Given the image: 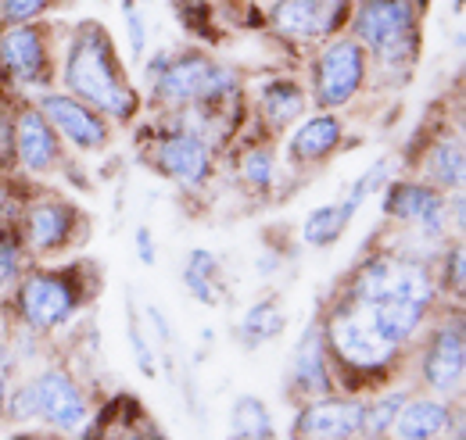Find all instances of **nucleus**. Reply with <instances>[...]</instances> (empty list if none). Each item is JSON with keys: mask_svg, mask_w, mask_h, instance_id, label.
Segmentation results:
<instances>
[{"mask_svg": "<svg viewBox=\"0 0 466 440\" xmlns=\"http://www.w3.org/2000/svg\"><path fill=\"white\" fill-rule=\"evenodd\" d=\"M58 83L65 94L97 108L112 125H129L144 108L140 90L118 55L116 36L97 18H79L58 51Z\"/></svg>", "mask_w": 466, "mask_h": 440, "instance_id": "1", "label": "nucleus"}, {"mask_svg": "<svg viewBox=\"0 0 466 440\" xmlns=\"http://www.w3.org/2000/svg\"><path fill=\"white\" fill-rule=\"evenodd\" d=\"M319 330L327 340L338 394L349 376H355L349 384V394H366L370 386H384L406 358V347L384 336V330L373 323L370 308L355 305L341 294H334L330 308L319 315Z\"/></svg>", "mask_w": 466, "mask_h": 440, "instance_id": "2", "label": "nucleus"}, {"mask_svg": "<svg viewBox=\"0 0 466 440\" xmlns=\"http://www.w3.org/2000/svg\"><path fill=\"white\" fill-rule=\"evenodd\" d=\"M101 275L86 262H68V265H44L29 262L18 286L7 297V308L18 323V330H29L36 336H51L65 330L97 294Z\"/></svg>", "mask_w": 466, "mask_h": 440, "instance_id": "3", "label": "nucleus"}, {"mask_svg": "<svg viewBox=\"0 0 466 440\" xmlns=\"http://www.w3.org/2000/svg\"><path fill=\"white\" fill-rule=\"evenodd\" d=\"M345 33L366 51L370 75L402 83L423 51V11L412 0H355Z\"/></svg>", "mask_w": 466, "mask_h": 440, "instance_id": "4", "label": "nucleus"}, {"mask_svg": "<svg viewBox=\"0 0 466 440\" xmlns=\"http://www.w3.org/2000/svg\"><path fill=\"white\" fill-rule=\"evenodd\" d=\"M4 419L15 426H40L58 437H76L90 423V397L83 384L61 369V365H44L40 373L25 376L18 386H11Z\"/></svg>", "mask_w": 466, "mask_h": 440, "instance_id": "5", "label": "nucleus"}, {"mask_svg": "<svg viewBox=\"0 0 466 440\" xmlns=\"http://www.w3.org/2000/svg\"><path fill=\"white\" fill-rule=\"evenodd\" d=\"M244 101V75L205 51L173 55L151 79V105L162 111H183L190 105H233Z\"/></svg>", "mask_w": 466, "mask_h": 440, "instance_id": "6", "label": "nucleus"}, {"mask_svg": "<svg viewBox=\"0 0 466 440\" xmlns=\"http://www.w3.org/2000/svg\"><path fill=\"white\" fill-rule=\"evenodd\" d=\"M58 79V36L44 22L0 25V83L18 97H36Z\"/></svg>", "mask_w": 466, "mask_h": 440, "instance_id": "7", "label": "nucleus"}, {"mask_svg": "<svg viewBox=\"0 0 466 440\" xmlns=\"http://www.w3.org/2000/svg\"><path fill=\"white\" fill-rule=\"evenodd\" d=\"M15 233L29 258H61L86 240L90 219L76 201L33 190L15 219Z\"/></svg>", "mask_w": 466, "mask_h": 440, "instance_id": "8", "label": "nucleus"}, {"mask_svg": "<svg viewBox=\"0 0 466 440\" xmlns=\"http://www.w3.org/2000/svg\"><path fill=\"white\" fill-rule=\"evenodd\" d=\"M370 57L349 33L330 36L309 61V105L316 111H341L370 86Z\"/></svg>", "mask_w": 466, "mask_h": 440, "instance_id": "9", "label": "nucleus"}, {"mask_svg": "<svg viewBox=\"0 0 466 440\" xmlns=\"http://www.w3.org/2000/svg\"><path fill=\"white\" fill-rule=\"evenodd\" d=\"M384 215L399 225L409 229V240L416 244L412 251H402V255H412L420 258V244H427V255L431 247L441 251L449 244V194L434 190L431 183L416 179V175H402V179H388L384 186Z\"/></svg>", "mask_w": 466, "mask_h": 440, "instance_id": "10", "label": "nucleus"}, {"mask_svg": "<svg viewBox=\"0 0 466 440\" xmlns=\"http://www.w3.org/2000/svg\"><path fill=\"white\" fill-rule=\"evenodd\" d=\"M416 340H420L416 380L423 384L427 394L456 401L466 380V323L460 305L445 312L441 319H434L431 326H423Z\"/></svg>", "mask_w": 466, "mask_h": 440, "instance_id": "11", "label": "nucleus"}, {"mask_svg": "<svg viewBox=\"0 0 466 440\" xmlns=\"http://www.w3.org/2000/svg\"><path fill=\"white\" fill-rule=\"evenodd\" d=\"M147 165L187 194L205 190L216 179V151L179 122H169L147 144Z\"/></svg>", "mask_w": 466, "mask_h": 440, "instance_id": "12", "label": "nucleus"}, {"mask_svg": "<svg viewBox=\"0 0 466 440\" xmlns=\"http://www.w3.org/2000/svg\"><path fill=\"white\" fill-rule=\"evenodd\" d=\"M33 105L44 111V118L55 125V133L61 136L65 147L79 151V155H97L112 147L116 125L101 115L97 108H90L86 101L65 94V90H44L33 97Z\"/></svg>", "mask_w": 466, "mask_h": 440, "instance_id": "13", "label": "nucleus"}, {"mask_svg": "<svg viewBox=\"0 0 466 440\" xmlns=\"http://www.w3.org/2000/svg\"><path fill=\"white\" fill-rule=\"evenodd\" d=\"M65 151L68 147L61 144L55 125L44 118V111L29 97H18V108H15V172L40 183L65 165Z\"/></svg>", "mask_w": 466, "mask_h": 440, "instance_id": "14", "label": "nucleus"}, {"mask_svg": "<svg viewBox=\"0 0 466 440\" xmlns=\"http://www.w3.org/2000/svg\"><path fill=\"white\" fill-rule=\"evenodd\" d=\"M366 394H327L298 405L291 440H359Z\"/></svg>", "mask_w": 466, "mask_h": 440, "instance_id": "15", "label": "nucleus"}, {"mask_svg": "<svg viewBox=\"0 0 466 440\" xmlns=\"http://www.w3.org/2000/svg\"><path fill=\"white\" fill-rule=\"evenodd\" d=\"M284 390H288V397H291L294 405H305V401L338 394L334 365H330V355H327V340H323V330H319V319H312L301 330V336L294 340L291 358H288Z\"/></svg>", "mask_w": 466, "mask_h": 440, "instance_id": "16", "label": "nucleus"}, {"mask_svg": "<svg viewBox=\"0 0 466 440\" xmlns=\"http://www.w3.org/2000/svg\"><path fill=\"white\" fill-rule=\"evenodd\" d=\"M345 144V118L341 111H312L298 118L288 136V158L301 168L327 165Z\"/></svg>", "mask_w": 466, "mask_h": 440, "instance_id": "17", "label": "nucleus"}, {"mask_svg": "<svg viewBox=\"0 0 466 440\" xmlns=\"http://www.w3.org/2000/svg\"><path fill=\"white\" fill-rule=\"evenodd\" d=\"M456 430V401L434 397V394H409L395 426L391 440H445Z\"/></svg>", "mask_w": 466, "mask_h": 440, "instance_id": "18", "label": "nucleus"}, {"mask_svg": "<svg viewBox=\"0 0 466 440\" xmlns=\"http://www.w3.org/2000/svg\"><path fill=\"white\" fill-rule=\"evenodd\" d=\"M309 105V90L305 83H298L291 75H269L266 83L255 86V115L266 125L269 136L291 129L298 118H305Z\"/></svg>", "mask_w": 466, "mask_h": 440, "instance_id": "19", "label": "nucleus"}, {"mask_svg": "<svg viewBox=\"0 0 466 440\" xmlns=\"http://www.w3.org/2000/svg\"><path fill=\"white\" fill-rule=\"evenodd\" d=\"M423 183H431L434 190L441 194H460L466 183V151H463V136H438L434 144L423 147V158H420V175Z\"/></svg>", "mask_w": 466, "mask_h": 440, "instance_id": "20", "label": "nucleus"}, {"mask_svg": "<svg viewBox=\"0 0 466 440\" xmlns=\"http://www.w3.org/2000/svg\"><path fill=\"white\" fill-rule=\"evenodd\" d=\"M288 330V312L277 297H258L255 305L244 308V315L237 319V336L248 351L266 347L269 340H277L280 333Z\"/></svg>", "mask_w": 466, "mask_h": 440, "instance_id": "21", "label": "nucleus"}, {"mask_svg": "<svg viewBox=\"0 0 466 440\" xmlns=\"http://www.w3.org/2000/svg\"><path fill=\"white\" fill-rule=\"evenodd\" d=\"M269 25L280 40L298 47H319V25L312 0H277L269 7Z\"/></svg>", "mask_w": 466, "mask_h": 440, "instance_id": "22", "label": "nucleus"}, {"mask_svg": "<svg viewBox=\"0 0 466 440\" xmlns=\"http://www.w3.org/2000/svg\"><path fill=\"white\" fill-rule=\"evenodd\" d=\"M219 255L208 247H194L183 262V286L194 301H201L205 308H216L223 301V283H219Z\"/></svg>", "mask_w": 466, "mask_h": 440, "instance_id": "23", "label": "nucleus"}, {"mask_svg": "<svg viewBox=\"0 0 466 440\" xmlns=\"http://www.w3.org/2000/svg\"><path fill=\"white\" fill-rule=\"evenodd\" d=\"M351 215L349 208L341 205V197L338 201H327V205H316L305 219H301V244L305 247H316V251H327V247H334L345 233H349L351 225Z\"/></svg>", "mask_w": 466, "mask_h": 440, "instance_id": "24", "label": "nucleus"}, {"mask_svg": "<svg viewBox=\"0 0 466 440\" xmlns=\"http://www.w3.org/2000/svg\"><path fill=\"white\" fill-rule=\"evenodd\" d=\"M233 440H277V419L258 394H237L230 405Z\"/></svg>", "mask_w": 466, "mask_h": 440, "instance_id": "25", "label": "nucleus"}, {"mask_svg": "<svg viewBox=\"0 0 466 440\" xmlns=\"http://www.w3.org/2000/svg\"><path fill=\"white\" fill-rule=\"evenodd\" d=\"M237 179L248 190H255V194H269L277 186V179H280V158H277V151H273L269 140L244 144L240 147V155H237Z\"/></svg>", "mask_w": 466, "mask_h": 440, "instance_id": "26", "label": "nucleus"}, {"mask_svg": "<svg viewBox=\"0 0 466 440\" xmlns=\"http://www.w3.org/2000/svg\"><path fill=\"white\" fill-rule=\"evenodd\" d=\"M409 390H384L380 397H366L362 408V437L359 440H388L402 405H406Z\"/></svg>", "mask_w": 466, "mask_h": 440, "instance_id": "27", "label": "nucleus"}, {"mask_svg": "<svg viewBox=\"0 0 466 440\" xmlns=\"http://www.w3.org/2000/svg\"><path fill=\"white\" fill-rule=\"evenodd\" d=\"M463 240L456 236L452 244L441 247L438 255V269H434V279H438V294L452 305H463V290H466V262H463Z\"/></svg>", "mask_w": 466, "mask_h": 440, "instance_id": "28", "label": "nucleus"}, {"mask_svg": "<svg viewBox=\"0 0 466 440\" xmlns=\"http://www.w3.org/2000/svg\"><path fill=\"white\" fill-rule=\"evenodd\" d=\"M29 262H33V258L25 255V247H22L18 233H15V225L4 229V233H0V305H7L11 290L18 286V279L29 269Z\"/></svg>", "mask_w": 466, "mask_h": 440, "instance_id": "29", "label": "nucleus"}, {"mask_svg": "<svg viewBox=\"0 0 466 440\" xmlns=\"http://www.w3.org/2000/svg\"><path fill=\"white\" fill-rule=\"evenodd\" d=\"M29 183L33 179H25V175H0V233L15 225L22 205H25V197L33 194Z\"/></svg>", "mask_w": 466, "mask_h": 440, "instance_id": "30", "label": "nucleus"}, {"mask_svg": "<svg viewBox=\"0 0 466 440\" xmlns=\"http://www.w3.org/2000/svg\"><path fill=\"white\" fill-rule=\"evenodd\" d=\"M316 7V25H319V44L330 40V36H341L349 29L351 7L355 0H312Z\"/></svg>", "mask_w": 466, "mask_h": 440, "instance_id": "31", "label": "nucleus"}, {"mask_svg": "<svg viewBox=\"0 0 466 440\" xmlns=\"http://www.w3.org/2000/svg\"><path fill=\"white\" fill-rule=\"evenodd\" d=\"M122 18H126L129 61H144V55H147V18H144L140 0H122Z\"/></svg>", "mask_w": 466, "mask_h": 440, "instance_id": "32", "label": "nucleus"}, {"mask_svg": "<svg viewBox=\"0 0 466 440\" xmlns=\"http://www.w3.org/2000/svg\"><path fill=\"white\" fill-rule=\"evenodd\" d=\"M58 0H0V25H25L44 22Z\"/></svg>", "mask_w": 466, "mask_h": 440, "instance_id": "33", "label": "nucleus"}, {"mask_svg": "<svg viewBox=\"0 0 466 440\" xmlns=\"http://www.w3.org/2000/svg\"><path fill=\"white\" fill-rule=\"evenodd\" d=\"M112 440H166L162 437V430L151 423V419H140V423H126V426H118Z\"/></svg>", "mask_w": 466, "mask_h": 440, "instance_id": "34", "label": "nucleus"}, {"mask_svg": "<svg viewBox=\"0 0 466 440\" xmlns=\"http://www.w3.org/2000/svg\"><path fill=\"white\" fill-rule=\"evenodd\" d=\"M133 251H137L140 265H155V262H158V244H155V233H151L147 225H140V229L133 233Z\"/></svg>", "mask_w": 466, "mask_h": 440, "instance_id": "35", "label": "nucleus"}, {"mask_svg": "<svg viewBox=\"0 0 466 440\" xmlns=\"http://www.w3.org/2000/svg\"><path fill=\"white\" fill-rule=\"evenodd\" d=\"M129 340H133V351H137V365H140V373L144 376H155V355H151V347H147V340H144V333L137 323H129Z\"/></svg>", "mask_w": 466, "mask_h": 440, "instance_id": "36", "label": "nucleus"}, {"mask_svg": "<svg viewBox=\"0 0 466 440\" xmlns=\"http://www.w3.org/2000/svg\"><path fill=\"white\" fill-rule=\"evenodd\" d=\"M11 373H15V351L7 344H0V419H4L7 394H11Z\"/></svg>", "mask_w": 466, "mask_h": 440, "instance_id": "37", "label": "nucleus"}, {"mask_svg": "<svg viewBox=\"0 0 466 440\" xmlns=\"http://www.w3.org/2000/svg\"><path fill=\"white\" fill-rule=\"evenodd\" d=\"M7 440H65L58 434H47V430H40V426H18L15 434Z\"/></svg>", "mask_w": 466, "mask_h": 440, "instance_id": "38", "label": "nucleus"}]
</instances>
